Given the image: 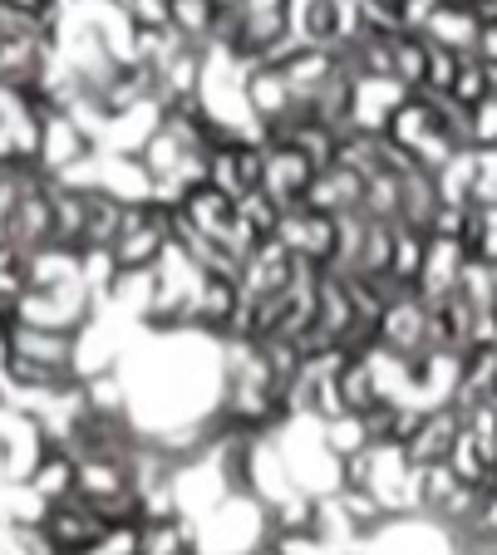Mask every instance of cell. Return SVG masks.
Segmentation results:
<instances>
[{"mask_svg":"<svg viewBox=\"0 0 497 555\" xmlns=\"http://www.w3.org/2000/svg\"><path fill=\"white\" fill-rule=\"evenodd\" d=\"M468 143H473V153H497V94L468 108Z\"/></svg>","mask_w":497,"mask_h":555,"instance_id":"1","label":"cell"},{"mask_svg":"<svg viewBox=\"0 0 497 555\" xmlns=\"http://www.w3.org/2000/svg\"><path fill=\"white\" fill-rule=\"evenodd\" d=\"M448 5H473V0H448Z\"/></svg>","mask_w":497,"mask_h":555,"instance_id":"2","label":"cell"}]
</instances>
